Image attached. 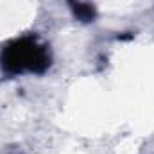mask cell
Masks as SVG:
<instances>
[{
    "label": "cell",
    "mask_w": 154,
    "mask_h": 154,
    "mask_svg": "<svg viewBox=\"0 0 154 154\" xmlns=\"http://www.w3.org/2000/svg\"><path fill=\"white\" fill-rule=\"evenodd\" d=\"M0 65L2 70L11 75L23 72L43 74L50 66V52L48 47L38 39V36L27 34L4 45L0 52Z\"/></svg>",
    "instance_id": "6da1fadb"
},
{
    "label": "cell",
    "mask_w": 154,
    "mask_h": 154,
    "mask_svg": "<svg viewBox=\"0 0 154 154\" xmlns=\"http://www.w3.org/2000/svg\"><path fill=\"white\" fill-rule=\"evenodd\" d=\"M66 2H68V5H70V9H72V13H74V16H75L77 20H81L84 23L95 20L97 11H95V7L91 4L81 2V0H66Z\"/></svg>",
    "instance_id": "7a4b0ae2"
}]
</instances>
